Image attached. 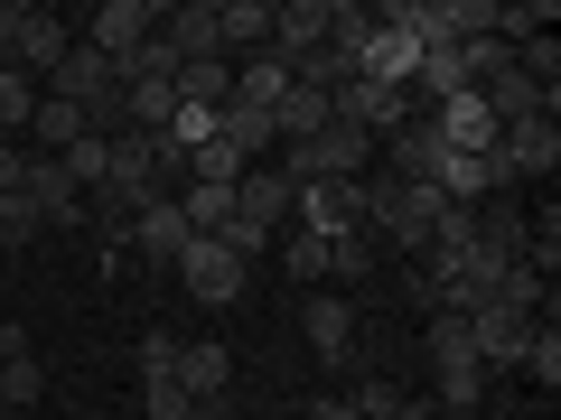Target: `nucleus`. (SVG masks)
I'll return each instance as SVG.
<instances>
[{"label":"nucleus","mask_w":561,"mask_h":420,"mask_svg":"<svg viewBox=\"0 0 561 420\" xmlns=\"http://www.w3.org/2000/svg\"><path fill=\"white\" fill-rule=\"evenodd\" d=\"M28 168H38V150H28V140H0V197H20Z\"/></svg>","instance_id":"27"},{"label":"nucleus","mask_w":561,"mask_h":420,"mask_svg":"<svg viewBox=\"0 0 561 420\" xmlns=\"http://www.w3.org/2000/svg\"><path fill=\"white\" fill-rule=\"evenodd\" d=\"M309 420H356V411H346V401H319V411H309Z\"/></svg>","instance_id":"28"},{"label":"nucleus","mask_w":561,"mask_h":420,"mask_svg":"<svg viewBox=\"0 0 561 420\" xmlns=\"http://www.w3.org/2000/svg\"><path fill=\"white\" fill-rule=\"evenodd\" d=\"M66 47H76V38H66L57 10H38V0H10V10H0V66H20V75L47 84L66 66Z\"/></svg>","instance_id":"2"},{"label":"nucleus","mask_w":561,"mask_h":420,"mask_svg":"<svg viewBox=\"0 0 561 420\" xmlns=\"http://www.w3.org/2000/svg\"><path fill=\"white\" fill-rule=\"evenodd\" d=\"M38 234H47V215H38V206H28V197H0V253H28Z\"/></svg>","instance_id":"26"},{"label":"nucleus","mask_w":561,"mask_h":420,"mask_svg":"<svg viewBox=\"0 0 561 420\" xmlns=\"http://www.w3.org/2000/svg\"><path fill=\"white\" fill-rule=\"evenodd\" d=\"M272 131H280V150H290V140H319L328 131V94L319 84H290V94L272 103Z\"/></svg>","instance_id":"19"},{"label":"nucleus","mask_w":561,"mask_h":420,"mask_svg":"<svg viewBox=\"0 0 561 420\" xmlns=\"http://www.w3.org/2000/svg\"><path fill=\"white\" fill-rule=\"evenodd\" d=\"M524 383H542V401L561 393V327L552 318H534V337H524V364H515Z\"/></svg>","instance_id":"24"},{"label":"nucleus","mask_w":561,"mask_h":420,"mask_svg":"<svg viewBox=\"0 0 561 420\" xmlns=\"http://www.w3.org/2000/svg\"><path fill=\"white\" fill-rule=\"evenodd\" d=\"M179 290L197 308H225V300H243V261L225 253L216 234H197V243H187V261H179Z\"/></svg>","instance_id":"6"},{"label":"nucleus","mask_w":561,"mask_h":420,"mask_svg":"<svg viewBox=\"0 0 561 420\" xmlns=\"http://www.w3.org/2000/svg\"><path fill=\"white\" fill-rule=\"evenodd\" d=\"M38 393H47V364H38V346H28V327H0V401L28 411Z\"/></svg>","instance_id":"14"},{"label":"nucleus","mask_w":561,"mask_h":420,"mask_svg":"<svg viewBox=\"0 0 561 420\" xmlns=\"http://www.w3.org/2000/svg\"><path fill=\"white\" fill-rule=\"evenodd\" d=\"M216 150H234L243 168H262L280 150V131H272V113H253V103H225L216 113Z\"/></svg>","instance_id":"15"},{"label":"nucleus","mask_w":561,"mask_h":420,"mask_svg":"<svg viewBox=\"0 0 561 420\" xmlns=\"http://www.w3.org/2000/svg\"><path fill=\"white\" fill-rule=\"evenodd\" d=\"M524 337H534V318L524 308H468V346H478V374H515L524 364Z\"/></svg>","instance_id":"7"},{"label":"nucleus","mask_w":561,"mask_h":420,"mask_svg":"<svg viewBox=\"0 0 561 420\" xmlns=\"http://www.w3.org/2000/svg\"><path fill=\"white\" fill-rule=\"evenodd\" d=\"M383 150H393V187H440V160H449V150H440V131H431V121H402V131H383Z\"/></svg>","instance_id":"11"},{"label":"nucleus","mask_w":561,"mask_h":420,"mask_svg":"<svg viewBox=\"0 0 561 420\" xmlns=\"http://www.w3.org/2000/svg\"><path fill=\"white\" fill-rule=\"evenodd\" d=\"M187 243H197V224L179 215V197H160V206H140V215H131V253L150 261V271H179Z\"/></svg>","instance_id":"8"},{"label":"nucleus","mask_w":561,"mask_h":420,"mask_svg":"<svg viewBox=\"0 0 561 420\" xmlns=\"http://www.w3.org/2000/svg\"><path fill=\"white\" fill-rule=\"evenodd\" d=\"M94 420H103V411H94Z\"/></svg>","instance_id":"29"},{"label":"nucleus","mask_w":561,"mask_h":420,"mask_svg":"<svg viewBox=\"0 0 561 420\" xmlns=\"http://www.w3.org/2000/svg\"><path fill=\"white\" fill-rule=\"evenodd\" d=\"M234 224L272 243L280 224H290V178H280V168H243L234 178Z\"/></svg>","instance_id":"9"},{"label":"nucleus","mask_w":561,"mask_h":420,"mask_svg":"<svg viewBox=\"0 0 561 420\" xmlns=\"http://www.w3.org/2000/svg\"><path fill=\"white\" fill-rule=\"evenodd\" d=\"M57 168H66V187H76V197H94L103 178H113V140H94V131H76L57 150Z\"/></svg>","instance_id":"22"},{"label":"nucleus","mask_w":561,"mask_h":420,"mask_svg":"<svg viewBox=\"0 0 561 420\" xmlns=\"http://www.w3.org/2000/svg\"><path fill=\"white\" fill-rule=\"evenodd\" d=\"M179 215L197 224V234H225V224H234V187H179Z\"/></svg>","instance_id":"25"},{"label":"nucleus","mask_w":561,"mask_h":420,"mask_svg":"<svg viewBox=\"0 0 561 420\" xmlns=\"http://www.w3.org/2000/svg\"><path fill=\"white\" fill-rule=\"evenodd\" d=\"M346 411H356V420H421L431 401H412V393H402L393 374H365L356 393H346Z\"/></svg>","instance_id":"21"},{"label":"nucleus","mask_w":561,"mask_h":420,"mask_svg":"<svg viewBox=\"0 0 561 420\" xmlns=\"http://www.w3.org/2000/svg\"><path fill=\"white\" fill-rule=\"evenodd\" d=\"M140 38H160V10H150V0H103L84 47H94V57H131Z\"/></svg>","instance_id":"12"},{"label":"nucleus","mask_w":561,"mask_h":420,"mask_svg":"<svg viewBox=\"0 0 561 420\" xmlns=\"http://www.w3.org/2000/svg\"><path fill=\"white\" fill-rule=\"evenodd\" d=\"M160 38L187 57H225V28H216V0H187V10H160Z\"/></svg>","instance_id":"17"},{"label":"nucleus","mask_w":561,"mask_h":420,"mask_svg":"<svg viewBox=\"0 0 561 420\" xmlns=\"http://www.w3.org/2000/svg\"><path fill=\"white\" fill-rule=\"evenodd\" d=\"M356 300H346V290H309V300H300V337H309V355H319V364H346V355H356Z\"/></svg>","instance_id":"5"},{"label":"nucleus","mask_w":561,"mask_h":420,"mask_svg":"<svg viewBox=\"0 0 561 420\" xmlns=\"http://www.w3.org/2000/svg\"><path fill=\"white\" fill-rule=\"evenodd\" d=\"M290 84H300V75H290V66L272 57V47H262V57H243V66H234V103H253V113H272V103L290 94Z\"/></svg>","instance_id":"20"},{"label":"nucleus","mask_w":561,"mask_h":420,"mask_svg":"<svg viewBox=\"0 0 561 420\" xmlns=\"http://www.w3.org/2000/svg\"><path fill=\"white\" fill-rule=\"evenodd\" d=\"M179 103L225 113V103H234V57H187V66H179Z\"/></svg>","instance_id":"18"},{"label":"nucleus","mask_w":561,"mask_h":420,"mask_svg":"<svg viewBox=\"0 0 561 420\" xmlns=\"http://www.w3.org/2000/svg\"><path fill=\"white\" fill-rule=\"evenodd\" d=\"M272 10L280 0H216V28H225V57H262V47H272Z\"/></svg>","instance_id":"16"},{"label":"nucleus","mask_w":561,"mask_h":420,"mask_svg":"<svg viewBox=\"0 0 561 420\" xmlns=\"http://www.w3.org/2000/svg\"><path fill=\"white\" fill-rule=\"evenodd\" d=\"M38 75H20V66H0V140H28V121H38Z\"/></svg>","instance_id":"23"},{"label":"nucleus","mask_w":561,"mask_h":420,"mask_svg":"<svg viewBox=\"0 0 561 420\" xmlns=\"http://www.w3.org/2000/svg\"><path fill=\"white\" fill-rule=\"evenodd\" d=\"M431 131H440V150H496V113H486L478 94H449V103H431Z\"/></svg>","instance_id":"13"},{"label":"nucleus","mask_w":561,"mask_h":420,"mask_svg":"<svg viewBox=\"0 0 561 420\" xmlns=\"http://www.w3.org/2000/svg\"><path fill=\"white\" fill-rule=\"evenodd\" d=\"M169 374H179L187 401H234V355H225L216 337H179V364H169Z\"/></svg>","instance_id":"10"},{"label":"nucleus","mask_w":561,"mask_h":420,"mask_svg":"<svg viewBox=\"0 0 561 420\" xmlns=\"http://www.w3.org/2000/svg\"><path fill=\"white\" fill-rule=\"evenodd\" d=\"M496 168H505V187H515V178H552V168H561V121L552 113L505 121V131H496Z\"/></svg>","instance_id":"4"},{"label":"nucleus","mask_w":561,"mask_h":420,"mask_svg":"<svg viewBox=\"0 0 561 420\" xmlns=\"http://www.w3.org/2000/svg\"><path fill=\"white\" fill-rule=\"evenodd\" d=\"M440 215H449V197L440 187H393V178H365V234L375 243H393V253H431V234H440Z\"/></svg>","instance_id":"1"},{"label":"nucleus","mask_w":561,"mask_h":420,"mask_svg":"<svg viewBox=\"0 0 561 420\" xmlns=\"http://www.w3.org/2000/svg\"><path fill=\"white\" fill-rule=\"evenodd\" d=\"M290 224L319 234V243L365 234V178H309V187H290Z\"/></svg>","instance_id":"3"}]
</instances>
